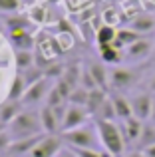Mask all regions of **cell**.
Returning a JSON list of instances; mask_svg holds the SVG:
<instances>
[{
    "label": "cell",
    "instance_id": "34",
    "mask_svg": "<svg viewBox=\"0 0 155 157\" xmlns=\"http://www.w3.org/2000/svg\"><path fill=\"white\" fill-rule=\"evenodd\" d=\"M125 157H145V153H143V151H139V149H131V151L125 153Z\"/></svg>",
    "mask_w": 155,
    "mask_h": 157
},
{
    "label": "cell",
    "instance_id": "17",
    "mask_svg": "<svg viewBox=\"0 0 155 157\" xmlns=\"http://www.w3.org/2000/svg\"><path fill=\"white\" fill-rule=\"evenodd\" d=\"M141 38H145V36L137 34V32L131 30L129 26H127V28H119V30H117V36H115V42H113V46L119 48V50H125L127 46L135 44L137 40H141Z\"/></svg>",
    "mask_w": 155,
    "mask_h": 157
},
{
    "label": "cell",
    "instance_id": "20",
    "mask_svg": "<svg viewBox=\"0 0 155 157\" xmlns=\"http://www.w3.org/2000/svg\"><path fill=\"white\" fill-rule=\"evenodd\" d=\"M10 40L18 50H32L34 46V36L30 34V30H12Z\"/></svg>",
    "mask_w": 155,
    "mask_h": 157
},
{
    "label": "cell",
    "instance_id": "1",
    "mask_svg": "<svg viewBox=\"0 0 155 157\" xmlns=\"http://www.w3.org/2000/svg\"><path fill=\"white\" fill-rule=\"evenodd\" d=\"M96 129H97V135H100L101 149L105 153H109L112 157H125L127 143H125V137H123V131H121L119 123L96 119Z\"/></svg>",
    "mask_w": 155,
    "mask_h": 157
},
{
    "label": "cell",
    "instance_id": "11",
    "mask_svg": "<svg viewBox=\"0 0 155 157\" xmlns=\"http://www.w3.org/2000/svg\"><path fill=\"white\" fill-rule=\"evenodd\" d=\"M112 104H113V109H115V115L119 121H125L133 115L131 111V104H129V98L125 94H119V92H112Z\"/></svg>",
    "mask_w": 155,
    "mask_h": 157
},
{
    "label": "cell",
    "instance_id": "13",
    "mask_svg": "<svg viewBox=\"0 0 155 157\" xmlns=\"http://www.w3.org/2000/svg\"><path fill=\"white\" fill-rule=\"evenodd\" d=\"M88 72L92 74V78H93V82H96V86L100 90H105L108 92V88H109V72L105 70V64L104 62H92V64L88 66Z\"/></svg>",
    "mask_w": 155,
    "mask_h": 157
},
{
    "label": "cell",
    "instance_id": "37",
    "mask_svg": "<svg viewBox=\"0 0 155 157\" xmlns=\"http://www.w3.org/2000/svg\"><path fill=\"white\" fill-rule=\"evenodd\" d=\"M6 127H8V125H4V123L0 121V133H2V131H6Z\"/></svg>",
    "mask_w": 155,
    "mask_h": 157
},
{
    "label": "cell",
    "instance_id": "21",
    "mask_svg": "<svg viewBox=\"0 0 155 157\" xmlns=\"http://www.w3.org/2000/svg\"><path fill=\"white\" fill-rule=\"evenodd\" d=\"M108 96H109V94L105 92V90H100V88H96V90H92V92H89L88 105H85V109L89 111V115H96L97 113V109L104 105V101L108 100Z\"/></svg>",
    "mask_w": 155,
    "mask_h": 157
},
{
    "label": "cell",
    "instance_id": "24",
    "mask_svg": "<svg viewBox=\"0 0 155 157\" xmlns=\"http://www.w3.org/2000/svg\"><path fill=\"white\" fill-rule=\"evenodd\" d=\"M80 78H81V70L78 68V66H68L66 70H64V76H62V80L66 82L68 86H70L72 90H76L78 86H80Z\"/></svg>",
    "mask_w": 155,
    "mask_h": 157
},
{
    "label": "cell",
    "instance_id": "33",
    "mask_svg": "<svg viewBox=\"0 0 155 157\" xmlns=\"http://www.w3.org/2000/svg\"><path fill=\"white\" fill-rule=\"evenodd\" d=\"M56 157H78V155H76V151H74V149H70V147H64V149L60 151V153L56 155Z\"/></svg>",
    "mask_w": 155,
    "mask_h": 157
},
{
    "label": "cell",
    "instance_id": "12",
    "mask_svg": "<svg viewBox=\"0 0 155 157\" xmlns=\"http://www.w3.org/2000/svg\"><path fill=\"white\" fill-rule=\"evenodd\" d=\"M38 113H40V123H42L44 133H48V135L60 133V121H58V117H56L54 109L50 105H44Z\"/></svg>",
    "mask_w": 155,
    "mask_h": 157
},
{
    "label": "cell",
    "instance_id": "18",
    "mask_svg": "<svg viewBox=\"0 0 155 157\" xmlns=\"http://www.w3.org/2000/svg\"><path fill=\"white\" fill-rule=\"evenodd\" d=\"M26 88H28V84H26V80H24V74L22 72L16 74V76L12 78V84H10V90H8L6 100L8 101H22L24 94H26Z\"/></svg>",
    "mask_w": 155,
    "mask_h": 157
},
{
    "label": "cell",
    "instance_id": "26",
    "mask_svg": "<svg viewBox=\"0 0 155 157\" xmlns=\"http://www.w3.org/2000/svg\"><path fill=\"white\" fill-rule=\"evenodd\" d=\"M88 98H89V92H88L85 88H81V86H78L74 92L70 94V98H68V104L85 107V105H88Z\"/></svg>",
    "mask_w": 155,
    "mask_h": 157
},
{
    "label": "cell",
    "instance_id": "39",
    "mask_svg": "<svg viewBox=\"0 0 155 157\" xmlns=\"http://www.w3.org/2000/svg\"><path fill=\"white\" fill-rule=\"evenodd\" d=\"M0 157H2V155H0Z\"/></svg>",
    "mask_w": 155,
    "mask_h": 157
},
{
    "label": "cell",
    "instance_id": "8",
    "mask_svg": "<svg viewBox=\"0 0 155 157\" xmlns=\"http://www.w3.org/2000/svg\"><path fill=\"white\" fill-rule=\"evenodd\" d=\"M153 40H149L147 36L141 40H137L135 44H131V46H127L123 50V58L127 62H133V64H137V62H145L149 56L153 54Z\"/></svg>",
    "mask_w": 155,
    "mask_h": 157
},
{
    "label": "cell",
    "instance_id": "23",
    "mask_svg": "<svg viewBox=\"0 0 155 157\" xmlns=\"http://www.w3.org/2000/svg\"><path fill=\"white\" fill-rule=\"evenodd\" d=\"M96 119H101V121H117V115H115V109H113V104H112V98L108 96V100L104 101V105L97 109V113L93 115Z\"/></svg>",
    "mask_w": 155,
    "mask_h": 157
},
{
    "label": "cell",
    "instance_id": "22",
    "mask_svg": "<svg viewBox=\"0 0 155 157\" xmlns=\"http://www.w3.org/2000/svg\"><path fill=\"white\" fill-rule=\"evenodd\" d=\"M115 36H117V30L112 26V24H104L96 30V42L97 46H108V44H113L115 42Z\"/></svg>",
    "mask_w": 155,
    "mask_h": 157
},
{
    "label": "cell",
    "instance_id": "16",
    "mask_svg": "<svg viewBox=\"0 0 155 157\" xmlns=\"http://www.w3.org/2000/svg\"><path fill=\"white\" fill-rule=\"evenodd\" d=\"M100 48V60L104 62L105 66H117L123 62V50L115 48L113 44H108V46H97Z\"/></svg>",
    "mask_w": 155,
    "mask_h": 157
},
{
    "label": "cell",
    "instance_id": "38",
    "mask_svg": "<svg viewBox=\"0 0 155 157\" xmlns=\"http://www.w3.org/2000/svg\"><path fill=\"white\" fill-rule=\"evenodd\" d=\"M4 157H8V155H4Z\"/></svg>",
    "mask_w": 155,
    "mask_h": 157
},
{
    "label": "cell",
    "instance_id": "3",
    "mask_svg": "<svg viewBox=\"0 0 155 157\" xmlns=\"http://www.w3.org/2000/svg\"><path fill=\"white\" fill-rule=\"evenodd\" d=\"M8 133H10L12 141L16 139H26V137H34V135H42V123H40V113L36 111H22L10 125L6 127Z\"/></svg>",
    "mask_w": 155,
    "mask_h": 157
},
{
    "label": "cell",
    "instance_id": "15",
    "mask_svg": "<svg viewBox=\"0 0 155 157\" xmlns=\"http://www.w3.org/2000/svg\"><path fill=\"white\" fill-rule=\"evenodd\" d=\"M22 105H24L22 101H8L6 100L2 105H0V121H2L4 125H10V123L24 111Z\"/></svg>",
    "mask_w": 155,
    "mask_h": 157
},
{
    "label": "cell",
    "instance_id": "14",
    "mask_svg": "<svg viewBox=\"0 0 155 157\" xmlns=\"http://www.w3.org/2000/svg\"><path fill=\"white\" fill-rule=\"evenodd\" d=\"M129 28L135 30L137 34H141V36L151 34V32L155 30V16H151V14H139V16H135V18L129 22Z\"/></svg>",
    "mask_w": 155,
    "mask_h": 157
},
{
    "label": "cell",
    "instance_id": "32",
    "mask_svg": "<svg viewBox=\"0 0 155 157\" xmlns=\"http://www.w3.org/2000/svg\"><path fill=\"white\" fill-rule=\"evenodd\" d=\"M147 92H151L155 96V70L151 72V76L147 78Z\"/></svg>",
    "mask_w": 155,
    "mask_h": 157
},
{
    "label": "cell",
    "instance_id": "35",
    "mask_svg": "<svg viewBox=\"0 0 155 157\" xmlns=\"http://www.w3.org/2000/svg\"><path fill=\"white\" fill-rule=\"evenodd\" d=\"M143 153H145V157H155V145L149 147V149H145Z\"/></svg>",
    "mask_w": 155,
    "mask_h": 157
},
{
    "label": "cell",
    "instance_id": "28",
    "mask_svg": "<svg viewBox=\"0 0 155 157\" xmlns=\"http://www.w3.org/2000/svg\"><path fill=\"white\" fill-rule=\"evenodd\" d=\"M22 8V0H0V12L2 14H14Z\"/></svg>",
    "mask_w": 155,
    "mask_h": 157
},
{
    "label": "cell",
    "instance_id": "7",
    "mask_svg": "<svg viewBox=\"0 0 155 157\" xmlns=\"http://www.w3.org/2000/svg\"><path fill=\"white\" fill-rule=\"evenodd\" d=\"M64 149V139L60 135H44L34 147L30 157H56Z\"/></svg>",
    "mask_w": 155,
    "mask_h": 157
},
{
    "label": "cell",
    "instance_id": "10",
    "mask_svg": "<svg viewBox=\"0 0 155 157\" xmlns=\"http://www.w3.org/2000/svg\"><path fill=\"white\" fill-rule=\"evenodd\" d=\"M143 123L145 121H141V119H137V117H129V119H125V121H121L119 125H121V131H123V137H125V143H127V147H135V143H137V139H139V135H141V129H143Z\"/></svg>",
    "mask_w": 155,
    "mask_h": 157
},
{
    "label": "cell",
    "instance_id": "2",
    "mask_svg": "<svg viewBox=\"0 0 155 157\" xmlns=\"http://www.w3.org/2000/svg\"><path fill=\"white\" fill-rule=\"evenodd\" d=\"M60 137H62L64 143H66L68 147H72V149H101L96 123H93V125H88V123H85V125L76 127V129H72V131L60 133Z\"/></svg>",
    "mask_w": 155,
    "mask_h": 157
},
{
    "label": "cell",
    "instance_id": "30",
    "mask_svg": "<svg viewBox=\"0 0 155 157\" xmlns=\"http://www.w3.org/2000/svg\"><path fill=\"white\" fill-rule=\"evenodd\" d=\"M44 18H46V8H44V6L36 4V6L30 8V20H34V22H42Z\"/></svg>",
    "mask_w": 155,
    "mask_h": 157
},
{
    "label": "cell",
    "instance_id": "36",
    "mask_svg": "<svg viewBox=\"0 0 155 157\" xmlns=\"http://www.w3.org/2000/svg\"><path fill=\"white\" fill-rule=\"evenodd\" d=\"M149 121L155 123V96H153V107H151V117H149Z\"/></svg>",
    "mask_w": 155,
    "mask_h": 157
},
{
    "label": "cell",
    "instance_id": "4",
    "mask_svg": "<svg viewBox=\"0 0 155 157\" xmlns=\"http://www.w3.org/2000/svg\"><path fill=\"white\" fill-rule=\"evenodd\" d=\"M139 80H141V70L139 68H123V66H117V68L109 70V88H112V92L125 94L127 90L135 88Z\"/></svg>",
    "mask_w": 155,
    "mask_h": 157
},
{
    "label": "cell",
    "instance_id": "19",
    "mask_svg": "<svg viewBox=\"0 0 155 157\" xmlns=\"http://www.w3.org/2000/svg\"><path fill=\"white\" fill-rule=\"evenodd\" d=\"M153 145H155V123L145 121L143 129H141V135H139V139H137V143H135L133 149L145 151V149H149V147H153Z\"/></svg>",
    "mask_w": 155,
    "mask_h": 157
},
{
    "label": "cell",
    "instance_id": "31",
    "mask_svg": "<svg viewBox=\"0 0 155 157\" xmlns=\"http://www.w3.org/2000/svg\"><path fill=\"white\" fill-rule=\"evenodd\" d=\"M10 143H12V137H10V133H8V129L2 131V133H0V155H2V157L6 155Z\"/></svg>",
    "mask_w": 155,
    "mask_h": 157
},
{
    "label": "cell",
    "instance_id": "25",
    "mask_svg": "<svg viewBox=\"0 0 155 157\" xmlns=\"http://www.w3.org/2000/svg\"><path fill=\"white\" fill-rule=\"evenodd\" d=\"M16 66L20 72H26L34 66V56L30 50H16Z\"/></svg>",
    "mask_w": 155,
    "mask_h": 157
},
{
    "label": "cell",
    "instance_id": "5",
    "mask_svg": "<svg viewBox=\"0 0 155 157\" xmlns=\"http://www.w3.org/2000/svg\"><path fill=\"white\" fill-rule=\"evenodd\" d=\"M129 104H131L133 117L141 119V121H149L151 117V107H153V94L151 92H137L129 96Z\"/></svg>",
    "mask_w": 155,
    "mask_h": 157
},
{
    "label": "cell",
    "instance_id": "6",
    "mask_svg": "<svg viewBox=\"0 0 155 157\" xmlns=\"http://www.w3.org/2000/svg\"><path fill=\"white\" fill-rule=\"evenodd\" d=\"M88 119H89V111L85 109V107L68 104L66 115H64L62 125H60V133H66V131H72V129H76V127L85 125Z\"/></svg>",
    "mask_w": 155,
    "mask_h": 157
},
{
    "label": "cell",
    "instance_id": "27",
    "mask_svg": "<svg viewBox=\"0 0 155 157\" xmlns=\"http://www.w3.org/2000/svg\"><path fill=\"white\" fill-rule=\"evenodd\" d=\"M6 26L12 30H28L30 28V18H26V16H10V18L6 20Z\"/></svg>",
    "mask_w": 155,
    "mask_h": 157
},
{
    "label": "cell",
    "instance_id": "9",
    "mask_svg": "<svg viewBox=\"0 0 155 157\" xmlns=\"http://www.w3.org/2000/svg\"><path fill=\"white\" fill-rule=\"evenodd\" d=\"M50 78L44 76L42 80H38L36 84L28 86L26 88V94H24L22 98V104L24 105H34V104H40V101L44 100V98L48 96V92H50Z\"/></svg>",
    "mask_w": 155,
    "mask_h": 157
},
{
    "label": "cell",
    "instance_id": "29",
    "mask_svg": "<svg viewBox=\"0 0 155 157\" xmlns=\"http://www.w3.org/2000/svg\"><path fill=\"white\" fill-rule=\"evenodd\" d=\"M62 104H66V98L62 96V94L56 90V86L48 92V96H46V105H50V107H56V105H62Z\"/></svg>",
    "mask_w": 155,
    "mask_h": 157
}]
</instances>
